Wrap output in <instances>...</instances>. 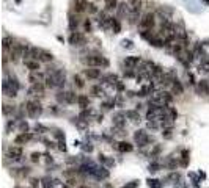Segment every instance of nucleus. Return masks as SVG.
<instances>
[{"label": "nucleus", "mask_w": 209, "mask_h": 188, "mask_svg": "<svg viewBox=\"0 0 209 188\" xmlns=\"http://www.w3.org/2000/svg\"><path fill=\"white\" fill-rule=\"evenodd\" d=\"M148 185H149V188H162V183L159 180H156V179H149Z\"/></svg>", "instance_id": "obj_27"}, {"label": "nucleus", "mask_w": 209, "mask_h": 188, "mask_svg": "<svg viewBox=\"0 0 209 188\" xmlns=\"http://www.w3.org/2000/svg\"><path fill=\"white\" fill-rule=\"evenodd\" d=\"M44 92V85L42 83H35V85H32V88L29 89V94L30 96H36V94H42Z\"/></svg>", "instance_id": "obj_10"}, {"label": "nucleus", "mask_w": 209, "mask_h": 188, "mask_svg": "<svg viewBox=\"0 0 209 188\" xmlns=\"http://www.w3.org/2000/svg\"><path fill=\"white\" fill-rule=\"evenodd\" d=\"M8 157H10L11 160H20V157H22V147H20V146H13V147H10Z\"/></svg>", "instance_id": "obj_8"}, {"label": "nucleus", "mask_w": 209, "mask_h": 188, "mask_svg": "<svg viewBox=\"0 0 209 188\" xmlns=\"http://www.w3.org/2000/svg\"><path fill=\"white\" fill-rule=\"evenodd\" d=\"M83 63L88 67H107L109 66V60L101 55H90L83 60Z\"/></svg>", "instance_id": "obj_1"}, {"label": "nucleus", "mask_w": 209, "mask_h": 188, "mask_svg": "<svg viewBox=\"0 0 209 188\" xmlns=\"http://www.w3.org/2000/svg\"><path fill=\"white\" fill-rule=\"evenodd\" d=\"M25 111L30 118H38L41 113H42V107L38 100H29L25 104Z\"/></svg>", "instance_id": "obj_3"}, {"label": "nucleus", "mask_w": 209, "mask_h": 188, "mask_svg": "<svg viewBox=\"0 0 209 188\" xmlns=\"http://www.w3.org/2000/svg\"><path fill=\"white\" fill-rule=\"evenodd\" d=\"M126 118H129L131 121H134V122H137V121H140V114H138V111L135 110H127L126 111Z\"/></svg>", "instance_id": "obj_16"}, {"label": "nucleus", "mask_w": 209, "mask_h": 188, "mask_svg": "<svg viewBox=\"0 0 209 188\" xmlns=\"http://www.w3.org/2000/svg\"><path fill=\"white\" fill-rule=\"evenodd\" d=\"M164 132H165V133H164V136H165V138H171V127L165 129Z\"/></svg>", "instance_id": "obj_35"}, {"label": "nucleus", "mask_w": 209, "mask_h": 188, "mask_svg": "<svg viewBox=\"0 0 209 188\" xmlns=\"http://www.w3.org/2000/svg\"><path fill=\"white\" fill-rule=\"evenodd\" d=\"M91 92L95 94V96H102V88L101 86H93V89H91Z\"/></svg>", "instance_id": "obj_30"}, {"label": "nucleus", "mask_w": 209, "mask_h": 188, "mask_svg": "<svg viewBox=\"0 0 209 188\" xmlns=\"http://www.w3.org/2000/svg\"><path fill=\"white\" fill-rule=\"evenodd\" d=\"M117 11H118V16L120 17H124L126 14H129V3H126V2H123V3H120L118 5V8H117Z\"/></svg>", "instance_id": "obj_13"}, {"label": "nucleus", "mask_w": 209, "mask_h": 188, "mask_svg": "<svg viewBox=\"0 0 209 188\" xmlns=\"http://www.w3.org/2000/svg\"><path fill=\"white\" fill-rule=\"evenodd\" d=\"M85 77H88V79H101V69H98V67H90V69H85Z\"/></svg>", "instance_id": "obj_9"}, {"label": "nucleus", "mask_w": 209, "mask_h": 188, "mask_svg": "<svg viewBox=\"0 0 209 188\" xmlns=\"http://www.w3.org/2000/svg\"><path fill=\"white\" fill-rule=\"evenodd\" d=\"M83 27H85V32H91V22L88 19L83 22Z\"/></svg>", "instance_id": "obj_33"}, {"label": "nucleus", "mask_w": 209, "mask_h": 188, "mask_svg": "<svg viewBox=\"0 0 209 188\" xmlns=\"http://www.w3.org/2000/svg\"><path fill=\"white\" fill-rule=\"evenodd\" d=\"M38 183H39V180H38V179H33V180H32V185H33V186H36Z\"/></svg>", "instance_id": "obj_39"}, {"label": "nucleus", "mask_w": 209, "mask_h": 188, "mask_svg": "<svg viewBox=\"0 0 209 188\" xmlns=\"http://www.w3.org/2000/svg\"><path fill=\"white\" fill-rule=\"evenodd\" d=\"M61 188H69V185H63V186H61Z\"/></svg>", "instance_id": "obj_41"}, {"label": "nucleus", "mask_w": 209, "mask_h": 188, "mask_svg": "<svg viewBox=\"0 0 209 188\" xmlns=\"http://www.w3.org/2000/svg\"><path fill=\"white\" fill-rule=\"evenodd\" d=\"M88 97L87 96H79V99H77V104L80 105V108H83V110H87V107H88Z\"/></svg>", "instance_id": "obj_21"}, {"label": "nucleus", "mask_w": 209, "mask_h": 188, "mask_svg": "<svg viewBox=\"0 0 209 188\" xmlns=\"http://www.w3.org/2000/svg\"><path fill=\"white\" fill-rule=\"evenodd\" d=\"M198 88H200V91L204 94V96H207V94H209V85H207L206 80H201L200 85H198Z\"/></svg>", "instance_id": "obj_20"}, {"label": "nucleus", "mask_w": 209, "mask_h": 188, "mask_svg": "<svg viewBox=\"0 0 209 188\" xmlns=\"http://www.w3.org/2000/svg\"><path fill=\"white\" fill-rule=\"evenodd\" d=\"M123 45H124V47H132V41H129V39H124V41H123Z\"/></svg>", "instance_id": "obj_37"}, {"label": "nucleus", "mask_w": 209, "mask_h": 188, "mask_svg": "<svg viewBox=\"0 0 209 188\" xmlns=\"http://www.w3.org/2000/svg\"><path fill=\"white\" fill-rule=\"evenodd\" d=\"M142 8V0H129V10L131 11H138Z\"/></svg>", "instance_id": "obj_14"}, {"label": "nucleus", "mask_w": 209, "mask_h": 188, "mask_svg": "<svg viewBox=\"0 0 209 188\" xmlns=\"http://www.w3.org/2000/svg\"><path fill=\"white\" fill-rule=\"evenodd\" d=\"M154 25H156V16H154L153 13H146V14L140 19V22H138V27H140L143 32H145V30H153Z\"/></svg>", "instance_id": "obj_2"}, {"label": "nucleus", "mask_w": 209, "mask_h": 188, "mask_svg": "<svg viewBox=\"0 0 209 188\" xmlns=\"http://www.w3.org/2000/svg\"><path fill=\"white\" fill-rule=\"evenodd\" d=\"M76 3H82V5H85L87 3V0H74Z\"/></svg>", "instance_id": "obj_40"}, {"label": "nucleus", "mask_w": 209, "mask_h": 188, "mask_svg": "<svg viewBox=\"0 0 209 188\" xmlns=\"http://www.w3.org/2000/svg\"><path fill=\"white\" fill-rule=\"evenodd\" d=\"M74 83H76L77 88H83L85 86V83H83V80H82L80 75H74Z\"/></svg>", "instance_id": "obj_28"}, {"label": "nucleus", "mask_w": 209, "mask_h": 188, "mask_svg": "<svg viewBox=\"0 0 209 188\" xmlns=\"http://www.w3.org/2000/svg\"><path fill=\"white\" fill-rule=\"evenodd\" d=\"M77 25H79V20H77V17L71 16V17H69V27H71V30H76V28H77Z\"/></svg>", "instance_id": "obj_26"}, {"label": "nucleus", "mask_w": 209, "mask_h": 188, "mask_svg": "<svg viewBox=\"0 0 209 188\" xmlns=\"http://www.w3.org/2000/svg\"><path fill=\"white\" fill-rule=\"evenodd\" d=\"M13 47H14L13 39L8 38V36H5V38H3V49H5V50H10V49H13Z\"/></svg>", "instance_id": "obj_22"}, {"label": "nucleus", "mask_w": 209, "mask_h": 188, "mask_svg": "<svg viewBox=\"0 0 209 188\" xmlns=\"http://www.w3.org/2000/svg\"><path fill=\"white\" fill-rule=\"evenodd\" d=\"M200 70H203V72H209V60H207V58L201 60V63H200Z\"/></svg>", "instance_id": "obj_24"}, {"label": "nucleus", "mask_w": 209, "mask_h": 188, "mask_svg": "<svg viewBox=\"0 0 209 188\" xmlns=\"http://www.w3.org/2000/svg\"><path fill=\"white\" fill-rule=\"evenodd\" d=\"M39 61H52V53H49V52H44V50H41V57H39Z\"/></svg>", "instance_id": "obj_23"}, {"label": "nucleus", "mask_w": 209, "mask_h": 188, "mask_svg": "<svg viewBox=\"0 0 209 188\" xmlns=\"http://www.w3.org/2000/svg\"><path fill=\"white\" fill-rule=\"evenodd\" d=\"M171 89H173V92L176 94V96H179V94H182V91H184V89H182V85L179 83V80H178V79L173 82V85H171Z\"/></svg>", "instance_id": "obj_17"}, {"label": "nucleus", "mask_w": 209, "mask_h": 188, "mask_svg": "<svg viewBox=\"0 0 209 188\" xmlns=\"http://www.w3.org/2000/svg\"><path fill=\"white\" fill-rule=\"evenodd\" d=\"M52 179H49V177H46V179H42V188H52Z\"/></svg>", "instance_id": "obj_29"}, {"label": "nucleus", "mask_w": 209, "mask_h": 188, "mask_svg": "<svg viewBox=\"0 0 209 188\" xmlns=\"http://www.w3.org/2000/svg\"><path fill=\"white\" fill-rule=\"evenodd\" d=\"M118 5H117V0H107L105 2V10H117Z\"/></svg>", "instance_id": "obj_25"}, {"label": "nucleus", "mask_w": 209, "mask_h": 188, "mask_svg": "<svg viewBox=\"0 0 209 188\" xmlns=\"http://www.w3.org/2000/svg\"><path fill=\"white\" fill-rule=\"evenodd\" d=\"M32 160H33V161H38V160H39V154H38V152L32 154Z\"/></svg>", "instance_id": "obj_38"}, {"label": "nucleus", "mask_w": 209, "mask_h": 188, "mask_svg": "<svg viewBox=\"0 0 209 188\" xmlns=\"http://www.w3.org/2000/svg\"><path fill=\"white\" fill-rule=\"evenodd\" d=\"M132 149H134L132 144L126 143V141H121V143L118 144V151H120V152H131Z\"/></svg>", "instance_id": "obj_18"}, {"label": "nucleus", "mask_w": 209, "mask_h": 188, "mask_svg": "<svg viewBox=\"0 0 209 188\" xmlns=\"http://www.w3.org/2000/svg\"><path fill=\"white\" fill-rule=\"evenodd\" d=\"M30 138H32V135H30V133H25V132H22L20 135H17V136H16L14 143H16V144H25V143H27V141H29Z\"/></svg>", "instance_id": "obj_11"}, {"label": "nucleus", "mask_w": 209, "mask_h": 188, "mask_svg": "<svg viewBox=\"0 0 209 188\" xmlns=\"http://www.w3.org/2000/svg\"><path fill=\"white\" fill-rule=\"evenodd\" d=\"M138 64H142L140 57H126L124 58V66L127 69H135V67H138Z\"/></svg>", "instance_id": "obj_5"}, {"label": "nucleus", "mask_w": 209, "mask_h": 188, "mask_svg": "<svg viewBox=\"0 0 209 188\" xmlns=\"http://www.w3.org/2000/svg\"><path fill=\"white\" fill-rule=\"evenodd\" d=\"M126 124V113H118L113 116V126L118 127V129H123Z\"/></svg>", "instance_id": "obj_7"}, {"label": "nucleus", "mask_w": 209, "mask_h": 188, "mask_svg": "<svg viewBox=\"0 0 209 188\" xmlns=\"http://www.w3.org/2000/svg\"><path fill=\"white\" fill-rule=\"evenodd\" d=\"M69 42L73 45H83L85 44V36L79 32H73L71 36H69Z\"/></svg>", "instance_id": "obj_6"}, {"label": "nucleus", "mask_w": 209, "mask_h": 188, "mask_svg": "<svg viewBox=\"0 0 209 188\" xmlns=\"http://www.w3.org/2000/svg\"><path fill=\"white\" fill-rule=\"evenodd\" d=\"M93 177H96L99 180H104V179L109 177V171L104 166H98V169H96V173H95V176H93Z\"/></svg>", "instance_id": "obj_12"}, {"label": "nucleus", "mask_w": 209, "mask_h": 188, "mask_svg": "<svg viewBox=\"0 0 209 188\" xmlns=\"http://www.w3.org/2000/svg\"><path fill=\"white\" fill-rule=\"evenodd\" d=\"M80 188H88V186H80Z\"/></svg>", "instance_id": "obj_42"}, {"label": "nucleus", "mask_w": 209, "mask_h": 188, "mask_svg": "<svg viewBox=\"0 0 209 188\" xmlns=\"http://www.w3.org/2000/svg\"><path fill=\"white\" fill-rule=\"evenodd\" d=\"M85 8H87V3H85V5H82V3H76V5H74V11H76V13H82Z\"/></svg>", "instance_id": "obj_31"}, {"label": "nucleus", "mask_w": 209, "mask_h": 188, "mask_svg": "<svg viewBox=\"0 0 209 188\" xmlns=\"http://www.w3.org/2000/svg\"><path fill=\"white\" fill-rule=\"evenodd\" d=\"M87 10H90L91 13H96V6L93 5V3H90V5H87Z\"/></svg>", "instance_id": "obj_36"}, {"label": "nucleus", "mask_w": 209, "mask_h": 188, "mask_svg": "<svg viewBox=\"0 0 209 188\" xmlns=\"http://www.w3.org/2000/svg\"><path fill=\"white\" fill-rule=\"evenodd\" d=\"M159 168H160V164H159V163H151V164H149V171H151V173L159 171Z\"/></svg>", "instance_id": "obj_32"}, {"label": "nucleus", "mask_w": 209, "mask_h": 188, "mask_svg": "<svg viewBox=\"0 0 209 188\" xmlns=\"http://www.w3.org/2000/svg\"><path fill=\"white\" fill-rule=\"evenodd\" d=\"M25 66L32 70V72H36L39 69V61H25Z\"/></svg>", "instance_id": "obj_19"}, {"label": "nucleus", "mask_w": 209, "mask_h": 188, "mask_svg": "<svg viewBox=\"0 0 209 188\" xmlns=\"http://www.w3.org/2000/svg\"><path fill=\"white\" fill-rule=\"evenodd\" d=\"M134 139H135V143L138 146H146L149 143V136L145 130H137L135 135H134Z\"/></svg>", "instance_id": "obj_4"}, {"label": "nucleus", "mask_w": 209, "mask_h": 188, "mask_svg": "<svg viewBox=\"0 0 209 188\" xmlns=\"http://www.w3.org/2000/svg\"><path fill=\"white\" fill-rule=\"evenodd\" d=\"M137 186H138V182H137V180H134V182H131V183L124 185L123 188H137Z\"/></svg>", "instance_id": "obj_34"}, {"label": "nucleus", "mask_w": 209, "mask_h": 188, "mask_svg": "<svg viewBox=\"0 0 209 188\" xmlns=\"http://www.w3.org/2000/svg\"><path fill=\"white\" fill-rule=\"evenodd\" d=\"M102 82L104 83H109V85H117L120 80H118V77L117 75H113V74H109V75H105V77H102Z\"/></svg>", "instance_id": "obj_15"}]
</instances>
